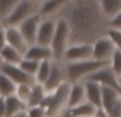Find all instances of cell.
I'll use <instances>...</instances> for the list:
<instances>
[{
  "mask_svg": "<svg viewBox=\"0 0 121 117\" xmlns=\"http://www.w3.org/2000/svg\"><path fill=\"white\" fill-rule=\"evenodd\" d=\"M70 84L71 85H70V92H69L68 96L66 109L74 108V106H77L79 104L86 102V94H85V87L82 81Z\"/></svg>",
  "mask_w": 121,
  "mask_h": 117,
  "instance_id": "cell-16",
  "label": "cell"
},
{
  "mask_svg": "<svg viewBox=\"0 0 121 117\" xmlns=\"http://www.w3.org/2000/svg\"><path fill=\"white\" fill-rule=\"evenodd\" d=\"M41 16L39 14L29 17L26 19L25 21L18 26V30L23 37L25 38V41L29 46L35 45V39H37V33H38V28H39L40 21H41Z\"/></svg>",
  "mask_w": 121,
  "mask_h": 117,
  "instance_id": "cell-12",
  "label": "cell"
},
{
  "mask_svg": "<svg viewBox=\"0 0 121 117\" xmlns=\"http://www.w3.org/2000/svg\"><path fill=\"white\" fill-rule=\"evenodd\" d=\"M1 64H2V61H1V58H0V67H1Z\"/></svg>",
  "mask_w": 121,
  "mask_h": 117,
  "instance_id": "cell-36",
  "label": "cell"
},
{
  "mask_svg": "<svg viewBox=\"0 0 121 117\" xmlns=\"http://www.w3.org/2000/svg\"><path fill=\"white\" fill-rule=\"evenodd\" d=\"M64 70H65L66 81L69 83L82 82L86 80L89 76L98 71L99 69L108 66L109 63L106 62H99L93 58L87 61L73 62V63H63Z\"/></svg>",
  "mask_w": 121,
  "mask_h": 117,
  "instance_id": "cell-2",
  "label": "cell"
},
{
  "mask_svg": "<svg viewBox=\"0 0 121 117\" xmlns=\"http://www.w3.org/2000/svg\"><path fill=\"white\" fill-rule=\"evenodd\" d=\"M44 117H56V116H48V115H46V116H44Z\"/></svg>",
  "mask_w": 121,
  "mask_h": 117,
  "instance_id": "cell-37",
  "label": "cell"
},
{
  "mask_svg": "<svg viewBox=\"0 0 121 117\" xmlns=\"http://www.w3.org/2000/svg\"><path fill=\"white\" fill-rule=\"evenodd\" d=\"M92 58V45L91 44H72L69 45L64 51L62 63L87 61Z\"/></svg>",
  "mask_w": 121,
  "mask_h": 117,
  "instance_id": "cell-6",
  "label": "cell"
},
{
  "mask_svg": "<svg viewBox=\"0 0 121 117\" xmlns=\"http://www.w3.org/2000/svg\"><path fill=\"white\" fill-rule=\"evenodd\" d=\"M96 111V108L93 106L89 102H84L77 106H74L71 109H66L63 111L60 117H92Z\"/></svg>",
  "mask_w": 121,
  "mask_h": 117,
  "instance_id": "cell-19",
  "label": "cell"
},
{
  "mask_svg": "<svg viewBox=\"0 0 121 117\" xmlns=\"http://www.w3.org/2000/svg\"><path fill=\"white\" fill-rule=\"evenodd\" d=\"M22 0H0V26Z\"/></svg>",
  "mask_w": 121,
  "mask_h": 117,
  "instance_id": "cell-26",
  "label": "cell"
},
{
  "mask_svg": "<svg viewBox=\"0 0 121 117\" xmlns=\"http://www.w3.org/2000/svg\"><path fill=\"white\" fill-rule=\"evenodd\" d=\"M52 64H53V61H50V60H45V61L40 62L38 71L35 74V77H34L37 83L44 85V83L47 81L50 70H52Z\"/></svg>",
  "mask_w": 121,
  "mask_h": 117,
  "instance_id": "cell-24",
  "label": "cell"
},
{
  "mask_svg": "<svg viewBox=\"0 0 121 117\" xmlns=\"http://www.w3.org/2000/svg\"><path fill=\"white\" fill-rule=\"evenodd\" d=\"M16 84L0 72V96L2 98L13 96L15 95Z\"/></svg>",
  "mask_w": 121,
  "mask_h": 117,
  "instance_id": "cell-25",
  "label": "cell"
},
{
  "mask_svg": "<svg viewBox=\"0 0 121 117\" xmlns=\"http://www.w3.org/2000/svg\"><path fill=\"white\" fill-rule=\"evenodd\" d=\"M40 3V0H22L1 26L5 28L18 27L26 19L39 13Z\"/></svg>",
  "mask_w": 121,
  "mask_h": 117,
  "instance_id": "cell-5",
  "label": "cell"
},
{
  "mask_svg": "<svg viewBox=\"0 0 121 117\" xmlns=\"http://www.w3.org/2000/svg\"><path fill=\"white\" fill-rule=\"evenodd\" d=\"M11 117H27V113H26V111H23V112H19Z\"/></svg>",
  "mask_w": 121,
  "mask_h": 117,
  "instance_id": "cell-35",
  "label": "cell"
},
{
  "mask_svg": "<svg viewBox=\"0 0 121 117\" xmlns=\"http://www.w3.org/2000/svg\"><path fill=\"white\" fill-rule=\"evenodd\" d=\"M4 105H5V117H11L19 112L27 110V105L15 96H10L4 98Z\"/></svg>",
  "mask_w": 121,
  "mask_h": 117,
  "instance_id": "cell-21",
  "label": "cell"
},
{
  "mask_svg": "<svg viewBox=\"0 0 121 117\" xmlns=\"http://www.w3.org/2000/svg\"><path fill=\"white\" fill-rule=\"evenodd\" d=\"M120 105H121V101H120Z\"/></svg>",
  "mask_w": 121,
  "mask_h": 117,
  "instance_id": "cell-40",
  "label": "cell"
},
{
  "mask_svg": "<svg viewBox=\"0 0 121 117\" xmlns=\"http://www.w3.org/2000/svg\"><path fill=\"white\" fill-rule=\"evenodd\" d=\"M109 67L112 70L115 74L117 76V78L121 77V51L120 50H115L114 54H112V58L109 62Z\"/></svg>",
  "mask_w": 121,
  "mask_h": 117,
  "instance_id": "cell-29",
  "label": "cell"
},
{
  "mask_svg": "<svg viewBox=\"0 0 121 117\" xmlns=\"http://www.w3.org/2000/svg\"><path fill=\"white\" fill-rule=\"evenodd\" d=\"M56 19L57 18H42L38 28L35 45L50 47L54 34L56 30Z\"/></svg>",
  "mask_w": 121,
  "mask_h": 117,
  "instance_id": "cell-9",
  "label": "cell"
},
{
  "mask_svg": "<svg viewBox=\"0 0 121 117\" xmlns=\"http://www.w3.org/2000/svg\"><path fill=\"white\" fill-rule=\"evenodd\" d=\"M39 65H40V62L23 58L21 63L18 64V67L21 68L24 72H26L27 74H29V76L34 78L35 74H37V71H38V68H39Z\"/></svg>",
  "mask_w": 121,
  "mask_h": 117,
  "instance_id": "cell-27",
  "label": "cell"
},
{
  "mask_svg": "<svg viewBox=\"0 0 121 117\" xmlns=\"http://www.w3.org/2000/svg\"><path fill=\"white\" fill-rule=\"evenodd\" d=\"M119 82H120V84H121V77L119 78Z\"/></svg>",
  "mask_w": 121,
  "mask_h": 117,
  "instance_id": "cell-38",
  "label": "cell"
},
{
  "mask_svg": "<svg viewBox=\"0 0 121 117\" xmlns=\"http://www.w3.org/2000/svg\"><path fill=\"white\" fill-rule=\"evenodd\" d=\"M93 117H109V115L107 114V112L103 108H99V109H96Z\"/></svg>",
  "mask_w": 121,
  "mask_h": 117,
  "instance_id": "cell-34",
  "label": "cell"
},
{
  "mask_svg": "<svg viewBox=\"0 0 121 117\" xmlns=\"http://www.w3.org/2000/svg\"><path fill=\"white\" fill-rule=\"evenodd\" d=\"M121 95L117 90L102 86V108L110 115L112 109L120 102Z\"/></svg>",
  "mask_w": 121,
  "mask_h": 117,
  "instance_id": "cell-17",
  "label": "cell"
},
{
  "mask_svg": "<svg viewBox=\"0 0 121 117\" xmlns=\"http://www.w3.org/2000/svg\"><path fill=\"white\" fill-rule=\"evenodd\" d=\"M120 117H121V116H120Z\"/></svg>",
  "mask_w": 121,
  "mask_h": 117,
  "instance_id": "cell-42",
  "label": "cell"
},
{
  "mask_svg": "<svg viewBox=\"0 0 121 117\" xmlns=\"http://www.w3.org/2000/svg\"><path fill=\"white\" fill-rule=\"evenodd\" d=\"M70 85L71 84L69 82H64L58 88H56L54 92L45 95L40 106L44 109L46 115L56 117L61 116L63 111L66 109Z\"/></svg>",
  "mask_w": 121,
  "mask_h": 117,
  "instance_id": "cell-3",
  "label": "cell"
},
{
  "mask_svg": "<svg viewBox=\"0 0 121 117\" xmlns=\"http://www.w3.org/2000/svg\"><path fill=\"white\" fill-rule=\"evenodd\" d=\"M101 11L107 20L121 12V0H99Z\"/></svg>",
  "mask_w": 121,
  "mask_h": 117,
  "instance_id": "cell-20",
  "label": "cell"
},
{
  "mask_svg": "<svg viewBox=\"0 0 121 117\" xmlns=\"http://www.w3.org/2000/svg\"><path fill=\"white\" fill-rule=\"evenodd\" d=\"M0 72L8 77L12 82L18 85V84H29V85H33L35 84V79L33 77L27 74L24 72L18 65H10V64L2 63L1 67H0Z\"/></svg>",
  "mask_w": 121,
  "mask_h": 117,
  "instance_id": "cell-11",
  "label": "cell"
},
{
  "mask_svg": "<svg viewBox=\"0 0 121 117\" xmlns=\"http://www.w3.org/2000/svg\"><path fill=\"white\" fill-rule=\"evenodd\" d=\"M92 45V58L99 62H106L109 63L110 58L114 54L115 48L114 44L106 35L99 37L98 39L91 44Z\"/></svg>",
  "mask_w": 121,
  "mask_h": 117,
  "instance_id": "cell-7",
  "label": "cell"
},
{
  "mask_svg": "<svg viewBox=\"0 0 121 117\" xmlns=\"http://www.w3.org/2000/svg\"><path fill=\"white\" fill-rule=\"evenodd\" d=\"M58 17L64 18L69 25L70 45L92 44L105 35L108 27V20L101 11L99 0H70Z\"/></svg>",
  "mask_w": 121,
  "mask_h": 117,
  "instance_id": "cell-1",
  "label": "cell"
},
{
  "mask_svg": "<svg viewBox=\"0 0 121 117\" xmlns=\"http://www.w3.org/2000/svg\"><path fill=\"white\" fill-rule=\"evenodd\" d=\"M64 82H68V81H66V76H65V70H64L63 63L53 61L49 77H48L47 81L43 85L45 93L49 94V93L54 92L56 88H58Z\"/></svg>",
  "mask_w": 121,
  "mask_h": 117,
  "instance_id": "cell-10",
  "label": "cell"
},
{
  "mask_svg": "<svg viewBox=\"0 0 121 117\" xmlns=\"http://www.w3.org/2000/svg\"><path fill=\"white\" fill-rule=\"evenodd\" d=\"M7 46V36H5V28L0 26V51Z\"/></svg>",
  "mask_w": 121,
  "mask_h": 117,
  "instance_id": "cell-33",
  "label": "cell"
},
{
  "mask_svg": "<svg viewBox=\"0 0 121 117\" xmlns=\"http://www.w3.org/2000/svg\"><path fill=\"white\" fill-rule=\"evenodd\" d=\"M86 80H90V81L96 82V83H99L101 86L112 88V90H117V92L121 95V84H120V82H119V79L117 78V76L112 72V70L110 69L109 65L99 69L98 71H95L94 74H92L91 76L88 77Z\"/></svg>",
  "mask_w": 121,
  "mask_h": 117,
  "instance_id": "cell-8",
  "label": "cell"
},
{
  "mask_svg": "<svg viewBox=\"0 0 121 117\" xmlns=\"http://www.w3.org/2000/svg\"><path fill=\"white\" fill-rule=\"evenodd\" d=\"M105 35L112 41L115 48H116L117 50H120L121 51V30L107 27Z\"/></svg>",
  "mask_w": 121,
  "mask_h": 117,
  "instance_id": "cell-30",
  "label": "cell"
},
{
  "mask_svg": "<svg viewBox=\"0 0 121 117\" xmlns=\"http://www.w3.org/2000/svg\"><path fill=\"white\" fill-rule=\"evenodd\" d=\"M24 56L19 53L18 51H16L14 48L10 47V46H5L1 51H0V58L2 63L10 64V65H18L21 61L23 60Z\"/></svg>",
  "mask_w": 121,
  "mask_h": 117,
  "instance_id": "cell-22",
  "label": "cell"
},
{
  "mask_svg": "<svg viewBox=\"0 0 121 117\" xmlns=\"http://www.w3.org/2000/svg\"><path fill=\"white\" fill-rule=\"evenodd\" d=\"M92 117H93V116H92Z\"/></svg>",
  "mask_w": 121,
  "mask_h": 117,
  "instance_id": "cell-41",
  "label": "cell"
},
{
  "mask_svg": "<svg viewBox=\"0 0 121 117\" xmlns=\"http://www.w3.org/2000/svg\"><path fill=\"white\" fill-rule=\"evenodd\" d=\"M70 28L65 19L62 17H57L56 19V30L53 41L50 44V50L53 53V61L61 62L64 51L70 45Z\"/></svg>",
  "mask_w": 121,
  "mask_h": 117,
  "instance_id": "cell-4",
  "label": "cell"
},
{
  "mask_svg": "<svg viewBox=\"0 0 121 117\" xmlns=\"http://www.w3.org/2000/svg\"><path fill=\"white\" fill-rule=\"evenodd\" d=\"M46 93L44 90L43 85L39 83H35L32 85L31 94H30L29 100L27 102V108H32V106H39L42 103Z\"/></svg>",
  "mask_w": 121,
  "mask_h": 117,
  "instance_id": "cell-23",
  "label": "cell"
},
{
  "mask_svg": "<svg viewBox=\"0 0 121 117\" xmlns=\"http://www.w3.org/2000/svg\"><path fill=\"white\" fill-rule=\"evenodd\" d=\"M5 28V27H4ZM5 36H7V45L14 48L22 55H25L29 45L25 41V38L21 34L17 27H7L5 28Z\"/></svg>",
  "mask_w": 121,
  "mask_h": 117,
  "instance_id": "cell-14",
  "label": "cell"
},
{
  "mask_svg": "<svg viewBox=\"0 0 121 117\" xmlns=\"http://www.w3.org/2000/svg\"><path fill=\"white\" fill-rule=\"evenodd\" d=\"M108 27L121 30V12L114 18H112L110 20H108Z\"/></svg>",
  "mask_w": 121,
  "mask_h": 117,
  "instance_id": "cell-32",
  "label": "cell"
},
{
  "mask_svg": "<svg viewBox=\"0 0 121 117\" xmlns=\"http://www.w3.org/2000/svg\"><path fill=\"white\" fill-rule=\"evenodd\" d=\"M31 88L32 85H29V84H18V85H16L15 96L22 102H24L26 105H27V102L29 100L30 94H31Z\"/></svg>",
  "mask_w": 121,
  "mask_h": 117,
  "instance_id": "cell-28",
  "label": "cell"
},
{
  "mask_svg": "<svg viewBox=\"0 0 121 117\" xmlns=\"http://www.w3.org/2000/svg\"><path fill=\"white\" fill-rule=\"evenodd\" d=\"M70 0H42L39 8L41 18H57Z\"/></svg>",
  "mask_w": 121,
  "mask_h": 117,
  "instance_id": "cell-13",
  "label": "cell"
},
{
  "mask_svg": "<svg viewBox=\"0 0 121 117\" xmlns=\"http://www.w3.org/2000/svg\"><path fill=\"white\" fill-rule=\"evenodd\" d=\"M82 83L86 94V101L91 103L96 109L102 108V86L90 80H84Z\"/></svg>",
  "mask_w": 121,
  "mask_h": 117,
  "instance_id": "cell-15",
  "label": "cell"
},
{
  "mask_svg": "<svg viewBox=\"0 0 121 117\" xmlns=\"http://www.w3.org/2000/svg\"><path fill=\"white\" fill-rule=\"evenodd\" d=\"M79 117H84V116H79Z\"/></svg>",
  "mask_w": 121,
  "mask_h": 117,
  "instance_id": "cell-39",
  "label": "cell"
},
{
  "mask_svg": "<svg viewBox=\"0 0 121 117\" xmlns=\"http://www.w3.org/2000/svg\"><path fill=\"white\" fill-rule=\"evenodd\" d=\"M27 117H44L46 116V113L43 108L41 106H32V108H27L26 110Z\"/></svg>",
  "mask_w": 121,
  "mask_h": 117,
  "instance_id": "cell-31",
  "label": "cell"
},
{
  "mask_svg": "<svg viewBox=\"0 0 121 117\" xmlns=\"http://www.w3.org/2000/svg\"><path fill=\"white\" fill-rule=\"evenodd\" d=\"M24 58H29V60H33V61L42 62L45 60H50L53 61V53L49 47H43V46L39 45H32L29 46L26 54Z\"/></svg>",
  "mask_w": 121,
  "mask_h": 117,
  "instance_id": "cell-18",
  "label": "cell"
}]
</instances>
